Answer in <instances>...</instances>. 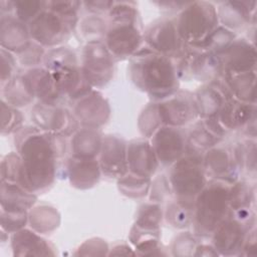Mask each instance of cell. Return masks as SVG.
Here are the masks:
<instances>
[{
    "label": "cell",
    "mask_w": 257,
    "mask_h": 257,
    "mask_svg": "<svg viewBox=\"0 0 257 257\" xmlns=\"http://www.w3.org/2000/svg\"><path fill=\"white\" fill-rule=\"evenodd\" d=\"M3 92L5 100L12 106L27 105L35 96L32 86L25 74L13 76L12 79L7 82Z\"/></svg>",
    "instance_id": "f1b7e54d"
},
{
    "label": "cell",
    "mask_w": 257,
    "mask_h": 257,
    "mask_svg": "<svg viewBox=\"0 0 257 257\" xmlns=\"http://www.w3.org/2000/svg\"><path fill=\"white\" fill-rule=\"evenodd\" d=\"M27 221V211H6L2 209V228L7 232H17Z\"/></svg>",
    "instance_id": "f35d334b"
},
{
    "label": "cell",
    "mask_w": 257,
    "mask_h": 257,
    "mask_svg": "<svg viewBox=\"0 0 257 257\" xmlns=\"http://www.w3.org/2000/svg\"><path fill=\"white\" fill-rule=\"evenodd\" d=\"M150 49L168 57H180L187 44L181 39L174 21L168 19L152 23L144 33Z\"/></svg>",
    "instance_id": "9c48e42d"
},
{
    "label": "cell",
    "mask_w": 257,
    "mask_h": 257,
    "mask_svg": "<svg viewBox=\"0 0 257 257\" xmlns=\"http://www.w3.org/2000/svg\"><path fill=\"white\" fill-rule=\"evenodd\" d=\"M73 115L84 127L97 128L107 120L109 106L99 92L91 90L78 99Z\"/></svg>",
    "instance_id": "2e32d148"
},
{
    "label": "cell",
    "mask_w": 257,
    "mask_h": 257,
    "mask_svg": "<svg viewBox=\"0 0 257 257\" xmlns=\"http://www.w3.org/2000/svg\"><path fill=\"white\" fill-rule=\"evenodd\" d=\"M29 221L31 227L40 233L49 232L55 229L59 223V216L53 208L41 206L30 212Z\"/></svg>",
    "instance_id": "f546056e"
},
{
    "label": "cell",
    "mask_w": 257,
    "mask_h": 257,
    "mask_svg": "<svg viewBox=\"0 0 257 257\" xmlns=\"http://www.w3.org/2000/svg\"><path fill=\"white\" fill-rule=\"evenodd\" d=\"M107 26L99 16H91L83 19L80 23V32L90 41H102L104 38Z\"/></svg>",
    "instance_id": "8d00e7d4"
},
{
    "label": "cell",
    "mask_w": 257,
    "mask_h": 257,
    "mask_svg": "<svg viewBox=\"0 0 257 257\" xmlns=\"http://www.w3.org/2000/svg\"><path fill=\"white\" fill-rule=\"evenodd\" d=\"M100 167L94 159L71 157L67 163V174L71 185L78 189L94 186L100 177Z\"/></svg>",
    "instance_id": "44dd1931"
},
{
    "label": "cell",
    "mask_w": 257,
    "mask_h": 257,
    "mask_svg": "<svg viewBox=\"0 0 257 257\" xmlns=\"http://www.w3.org/2000/svg\"><path fill=\"white\" fill-rule=\"evenodd\" d=\"M228 183L213 180L206 184L194 202L193 224L198 234L209 235L231 214Z\"/></svg>",
    "instance_id": "277c9868"
},
{
    "label": "cell",
    "mask_w": 257,
    "mask_h": 257,
    "mask_svg": "<svg viewBox=\"0 0 257 257\" xmlns=\"http://www.w3.org/2000/svg\"><path fill=\"white\" fill-rule=\"evenodd\" d=\"M158 103L149 104L139 118V127L145 137H152L162 125Z\"/></svg>",
    "instance_id": "e575fe53"
},
{
    "label": "cell",
    "mask_w": 257,
    "mask_h": 257,
    "mask_svg": "<svg viewBox=\"0 0 257 257\" xmlns=\"http://www.w3.org/2000/svg\"><path fill=\"white\" fill-rule=\"evenodd\" d=\"M169 181L164 176H159L153 183L152 199L156 202H162L166 196L170 195L171 186Z\"/></svg>",
    "instance_id": "b9f144b4"
},
{
    "label": "cell",
    "mask_w": 257,
    "mask_h": 257,
    "mask_svg": "<svg viewBox=\"0 0 257 257\" xmlns=\"http://www.w3.org/2000/svg\"><path fill=\"white\" fill-rule=\"evenodd\" d=\"M12 247L16 255H53L51 245L26 229H21L14 233L12 237Z\"/></svg>",
    "instance_id": "484cf974"
},
{
    "label": "cell",
    "mask_w": 257,
    "mask_h": 257,
    "mask_svg": "<svg viewBox=\"0 0 257 257\" xmlns=\"http://www.w3.org/2000/svg\"><path fill=\"white\" fill-rule=\"evenodd\" d=\"M126 146L125 142L118 137L105 136L102 138L98 164L104 175L119 179L127 174Z\"/></svg>",
    "instance_id": "9a60e30c"
},
{
    "label": "cell",
    "mask_w": 257,
    "mask_h": 257,
    "mask_svg": "<svg viewBox=\"0 0 257 257\" xmlns=\"http://www.w3.org/2000/svg\"><path fill=\"white\" fill-rule=\"evenodd\" d=\"M102 138L96 128L83 127L77 131L71 140L72 157L94 159L99 155Z\"/></svg>",
    "instance_id": "83f0119b"
},
{
    "label": "cell",
    "mask_w": 257,
    "mask_h": 257,
    "mask_svg": "<svg viewBox=\"0 0 257 257\" xmlns=\"http://www.w3.org/2000/svg\"><path fill=\"white\" fill-rule=\"evenodd\" d=\"M84 5L89 7L93 12L109 11L113 5V1H96V2H85Z\"/></svg>",
    "instance_id": "7bdbcfd3"
},
{
    "label": "cell",
    "mask_w": 257,
    "mask_h": 257,
    "mask_svg": "<svg viewBox=\"0 0 257 257\" xmlns=\"http://www.w3.org/2000/svg\"><path fill=\"white\" fill-rule=\"evenodd\" d=\"M10 3V10H14V16L23 23H30L45 9V2L43 1H15Z\"/></svg>",
    "instance_id": "d590c367"
},
{
    "label": "cell",
    "mask_w": 257,
    "mask_h": 257,
    "mask_svg": "<svg viewBox=\"0 0 257 257\" xmlns=\"http://www.w3.org/2000/svg\"><path fill=\"white\" fill-rule=\"evenodd\" d=\"M255 104L229 97L216 117L226 131L237 130L255 120Z\"/></svg>",
    "instance_id": "d6986e66"
},
{
    "label": "cell",
    "mask_w": 257,
    "mask_h": 257,
    "mask_svg": "<svg viewBox=\"0 0 257 257\" xmlns=\"http://www.w3.org/2000/svg\"><path fill=\"white\" fill-rule=\"evenodd\" d=\"M31 118L38 128L63 137L74 133L78 126L75 116L57 104L37 103L31 110Z\"/></svg>",
    "instance_id": "8fae6325"
},
{
    "label": "cell",
    "mask_w": 257,
    "mask_h": 257,
    "mask_svg": "<svg viewBox=\"0 0 257 257\" xmlns=\"http://www.w3.org/2000/svg\"><path fill=\"white\" fill-rule=\"evenodd\" d=\"M76 24L77 13H57L45 6V9L29 23L28 29L35 42L41 46H53L65 40Z\"/></svg>",
    "instance_id": "52a82bcc"
},
{
    "label": "cell",
    "mask_w": 257,
    "mask_h": 257,
    "mask_svg": "<svg viewBox=\"0 0 257 257\" xmlns=\"http://www.w3.org/2000/svg\"><path fill=\"white\" fill-rule=\"evenodd\" d=\"M203 164L205 172L215 180L235 183L239 166L235 153L225 148L211 149L203 157Z\"/></svg>",
    "instance_id": "ac0fdd59"
},
{
    "label": "cell",
    "mask_w": 257,
    "mask_h": 257,
    "mask_svg": "<svg viewBox=\"0 0 257 257\" xmlns=\"http://www.w3.org/2000/svg\"><path fill=\"white\" fill-rule=\"evenodd\" d=\"M229 192V203L231 211L248 209L253 201V190L245 182H236L232 184Z\"/></svg>",
    "instance_id": "836d02e7"
},
{
    "label": "cell",
    "mask_w": 257,
    "mask_h": 257,
    "mask_svg": "<svg viewBox=\"0 0 257 257\" xmlns=\"http://www.w3.org/2000/svg\"><path fill=\"white\" fill-rule=\"evenodd\" d=\"M36 201L34 193L18 184L2 181L1 205L6 211H27Z\"/></svg>",
    "instance_id": "4316f807"
},
{
    "label": "cell",
    "mask_w": 257,
    "mask_h": 257,
    "mask_svg": "<svg viewBox=\"0 0 257 257\" xmlns=\"http://www.w3.org/2000/svg\"><path fill=\"white\" fill-rule=\"evenodd\" d=\"M151 144L159 164L168 167L186 154L188 137L182 127L165 125L153 135Z\"/></svg>",
    "instance_id": "30bf717a"
},
{
    "label": "cell",
    "mask_w": 257,
    "mask_h": 257,
    "mask_svg": "<svg viewBox=\"0 0 257 257\" xmlns=\"http://www.w3.org/2000/svg\"><path fill=\"white\" fill-rule=\"evenodd\" d=\"M223 88V85L211 82L197 91L194 98L198 115L208 118L218 114L226 100L231 97L228 94L229 89Z\"/></svg>",
    "instance_id": "ffe728a7"
},
{
    "label": "cell",
    "mask_w": 257,
    "mask_h": 257,
    "mask_svg": "<svg viewBox=\"0 0 257 257\" xmlns=\"http://www.w3.org/2000/svg\"><path fill=\"white\" fill-rule=\"evenodd\" d=\"M162 221V210L158 204H145L139 212L136 224L139 226L159 228Z\"/></svg>",
    "instance_id": "74e56055"
},
{
    "label": "cell",
    "mask_w": 257,
    "mask_h": 257,
    "mask_svg": "<svg viewBox=\"0 0 257 257\" xmlns=\"http://www.w3.org/2000/svg\"><path fill=\"white\" fill-rule=\"evenodd\" d=\"M150 178L140 177L134 174H126L118 179L119 191L131 198H141L148 194L150 188Z\"/></svg>",
    "instance_id": "1f68e13d"
},
{
    "label": "cell",
    "mask_w": 257,
    "mask_h": 257,
    "mask_svg": "<svg viewBox=\"0 0 257 257\" xmlns=\"http://www.w3.org/2000/svg\"><path fill=\"white\" fill-rule=\"evenodd\" d=\"M17 147L22 161L21 187L32 193L48 188L55 179L56 160L65 152L63 136L26 127L18 132Z\"/></svg>",
    "instance_id": "6da1fadb"
},
{
    "label": "cell",
    "mask_w": 257,
    "mask_h": 257,
    "mask_svg": "<svg viewBox=\"0 0 257 257\" xmlns=\"http://www.w3.org/2000/svg\"><path fill=\"white\" fill-rule=\"evenodd\" d=\"M130 74L139 88L156 99H165L178 90L177 65L170 57L149 47L140 49L132 56Z\"/></svg>",
    "instance_id": "7a4b0ae2"
},
{
    "label": "cell",
    "mask_w": 257,
    "mask_h": 257,
    "mask_svg": "<svg viewBox=\"0 0 257 257\" xmlns=\"http://www.w3.org/2000/svg\"><path fill=\"white\" fill-rule=\"evenodd\" d=\"M220 141L221 138L213 134L202 121L198 123L189 135L187 149L200 153V150L212 148Z\"/></svg>",
    "instance_id": "d6a6232c"
},
{
    "label": "cell",
    "mask_w": 257,
    "mask_h": 257,
    "mask_svg": "<svg viewBox=\"0 0 257 257\" xmlns=\"http://www.w3.org/2000/svg\"><path fill=\"white\" fill-rule=\"evenodd\" d=\"M113 56L103 41L87 42L82 52V73L91 86L106 84L113 74Z\"/></svg>",
    "instance_id": "ba28073f"
},
{
    "label": "cell",
    "mask_w": 257,
    "mask_h": 257,
    "mask_svg": "<svg viewBox=\"0 0 257 257\" xmlns=\"http://www.w3.org/2000/svg\"><path fill=\"white\" fill-rule=\"evenodd\" d=\"M162 123L181 127L198 115L195 98L188 92H175L158 103Z\"/></svg>",
    "instance_id": "7c38bea8"
},
{
    "label": "cell",
    "mask_w": 257,
    "mask_h": 257,
    "mask_svg": "<svg viewBox=\"0 0 257 257\" xmlns=\"http://www.w3.org/2000/svg\"><path fill=\"white\" fill-rule=\"evenodd\" d=\"M109 23L104 44L113 57L125 58L140 50L144 34L139 28L140 17L134 3L113 2L108 11Z\"/></svg>",
    "instance_id": "3957f363"
},
{
    "label": "cell",
    "mask_w": 257,
    "mask_h": 257,
    "mask_svg": "<svg viewBox=\"0 0 257 257\" xmlns=\"http://www.w3.org/2000/svg\"><path fill=\"white\" fill-rule=\"evenodd\" d=\"M34 94L40 102L46 104H57L62 97L57 84L47 68H32L25 73Z\"/></svg>",
    "instance_id": "603a6c76"
},
{
    "label": "cell",
    "mask_w": 257,
    "mask_h": 257,
    "mask_svg": "<svg viewBox=\"0 0 257 257\" xmlns=\"http://www.w3.org/2000/svg\"><path fill=\"white\" fill-rule=\"evenodd\" d=\"M127 168L131 174L151 178L159 167L152 144L147 140H135L126 146Z\"/></svg>",
    "instance_id": "e0dca14e"
},
{
    "label": "cell",
    "mask_w": 257,
    "mask_h": 257,
    "mask_svg": "<svg viewBox=\"0 0 257 257\" xmlns=\"http://www.w3.org/2000/svg\"><path fill=\"white\" fill-rule=\"evenodd\" d=\"M169 183L178 200L194 204L207 184L202 154L187 149L186 154L172 165Z\"/></svg>",
    "instance_id": "5b68a950"
},
{
    "label": "cell",
    "mask_w": 257,
    "mask_h": 257,
    "mask_svg": "<svg viewBox=\"0 0 257 257\" xmlns=\"http://www.w3.org/2000/svg\"><path fill=\"white\" fill-rule=\"evenodd\" d=\"M255 5L256 2H224L217 11L218 20H220L227 29L240 28L250 22L251 17H254Z\"/></svg>",
    "instance_id": "cb8c5ba5"
},
{
    "label": "cell",
    "mask_w": 257,
    "mask_h": 257,
    "mask_svg": "<svg viewBox=\"0 0 257 257\" xmlns=\"http://www.w3.org/2000/svg\"><path fill=\"white\" fill-rule=\"evenodd\" d=\"M215 6L206 1L187 3L175 24L181 39L190 46H199L217 27Z\"/></svg>",
    "instance_id": "8992f818"
},
{
    "label": "cell",
    "mask_w": 257,
    "mask_h": 257,
    "mask_svg": "<svg viewBox=\"0 0 257 257\" xmlns=\"http://www.w3.org/2000/svg\"><path fill=\"white\" fill-rule=\"evenodd\" d=\"M22 122V115L14 106L2 100V132L17 131Z\"/></svg>",
    "instance_id": "ab89813d"
},
{
    "label": "cell",
    "mask_w": 257,
    "mask_h": 257,
    "mask_svg": "<svg viewBox=\"0 0 257 257\" xmlns=\"http://www.w3.org/2000/svg\"><path fill=\"white\" fill-rule=\"evenodd\" d=\"M30 37L28 27L15 16L1 17V44L3 48L19 53L30 44Z\"/></svg>",
    "instance_id": "7402d4cb"
},
{
    "label": "cell",
    "mask_w": 257,
    "mask_h": 257,
    "mask_svg": "<svg viewBox=\"0 0 257 257\" xmlns=\"http://www.w3.org/2000/svg\"><path fill=\"white\" fill-rule=\"evenodd\" d=\"M44 51L42 46L37 42H30V44L21 52H19V58L22 65L33 66L41 62V59L44 58Z\"/></svg>",
    "instance_id": "60d3db41"
},
{
    "label": "cell",
    "mask_w": 257,
    "mask_h": 257,
    "mask_svg": "<svg viewBox=\"0 0 257 257\" xmlns=\"http://www.w3.org/2000/svg\"><path fill=\"white\" fill-rule=\"evenodd\" d=\"M225 85L233 97L238 100L255 104L256 100V71L239 73H224Z\"/></svg>",
    "instance_id": "d4e9b609"
},
{
    "label": "cell",
    "mask_w": 257,
    "mask_h": 257,
    "mask_svg": "<svg viewBox=\"0 0 257 257\" xmlns=\"http://www.w3.org/2000/svg\"><path fill=\"white\" fill-rule=\"evenodd\" d=\"M194 204L178 200L171 203L166 212L168 222L176 228H185L193 222Z\"/></svg>",
    "instance_id": "4dcf8cb0"
},
{
    "label": "cell",
    "mask_w": 257,
    "mask_h": 257,
    "mask_svg": "<svg viewBox=\"0 0 257 257\" xmlns=\"http://www.w3.org/2000/svg\"><path fill=\"white\" fill-rule=\"evenodd\" d=\"M248 230L251 229L230 214L212 233L214 249L223 255L241 253Z\"/></svg>",
    "instance_id": "5bb4252c"
},
{
    "label": "cell",
    "mask_w": 257,
    "mask_h": 257,
    "mask_svg": "<svg viewBox=\"0 0 257 257\" xmlns=\"http://www.w3.org/2000/svg\"><path fill=\"white\" fill-rule=\"evenodd\" d=\"M216 55L223 73L255 71L256 49L245 39L234 40L226 49Z\"/></svg>",
    "instance_id": "4fadbf2b"
}]
</instances>
